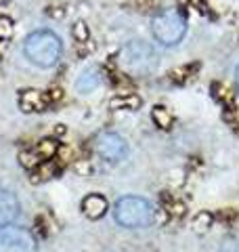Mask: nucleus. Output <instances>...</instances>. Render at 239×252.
I'll list each match as a JSON object with an SVG mask.
<instances>
[{
    "label": "nucleus",
    "mask_w": 239,
    "mask_h": 252,
    "mask_svg": "<svg viewBox=\"0 0 239 252\" xmlns=\"http://www.w3.org/2000/svg\"><path fill=\"white\" fill-rule=\"evenodd\" d=\"M23 53L26 57L38 67H53L57 65L63 55L61 38L51 30H38L31 32L23 42Z\"/></svg>",
    "instance_id": "obj_1"
},
{
    "label": "nucleus",
    "mask_w": 239,
    "mask_h": 252,
    "mask_svg": "<svg viewBox=\"0 0 239 252\" xmlns=\"http://www.w3.org/2000/svg\"><path fill=\"white\" fill-rule=\"evenodd\" d=\"M114 217L118 225L128 227V229H141V227H149L155 220V208L151 202L139 195H124L120 198L114 206Z\"/></svg>",
    "instance_id": "obj_2"
},
{
    "label": "nucleus",
    "mask_w": 239,
    "mask_h": 252,
    "mask_svg": "<svg viewBox=\"0 0 239 252\" xmlns=\"http://www.w3.org/2000/svg\"><path fill=\"white\" fill-rule=\"evenodd\" d=\"M118 61L124 72L132 76H145L155 67V51L145 40H132L120 51Z\"/></svg>",
    "instance_id": "obj_3"
},
{
    "label": "nucleus",
    "mask_w": 239,
    "mask_h": 252,
    "mask_svg": "<svg viewBox=\"0 0 239 252\" xmlns=\"http://www.w3.org/2000/svg\"><path fill=\"white\" fill-rule=\"evenodd\" d=\"M151 34L162 46H177L187 34V21L177 9H166L151 21Z\"/></svg>",
    "instance_id": "obj_4"
},
{
    "label": "nucleus",
    "mask_w": 239,
    "mask_h": 252,
    "mask_svg": "<svg viewBox=\"0 0 239 252\" xmlns=\"http://www.w3.org/2000/svg\"><path fill=\"white\" fill-rule=\"evenodd\" d=\"M36 238L26 227L6 225L0 229V252H36Z\"/></svg>",
    "instance_id": "obj_5"
},
{
    "label": "nucleus",
    "mask_w": 239,
    "mask_h": 252,
    "mask_svg": "<svg viewBox=\"0 0 239 252\" xmlns=\"http://www.w3.org/2000/svg\"><path fill=\"white\" fill-rule=\"evenodd\" d=\"M94 152H97L105 162H120L128 154V143L118 132H103L94 141Z\"/></svg>",
    "instance_id": "obj_6"
},
{
    "label": "nucleus",
    "mask_w": 239,
    "mask_h": 252,
    "mask_svg": "<svg viewBox=\"0 0 239 252\" xmlns=\"http://www.w3.org/2000/svg\"><path fill=\"white\" fill-rule=\"evenodd\" d=\"M19 210H21V204L17 200V195L11 189L0 185V229L15 223V219L19 217Z\"/></svg>",
    "instance_id": "obj_7"
},
{
    "label": "nucleus",
    "mask_w": 239,
    "mask_h": 252,
    "mask_svg": "<svg viewBox=\"0 0 239 252\" xmlns=\"http://www.w3.org/2000/svg\"><path fill=\"white\" fill-rule=\"evenodd\" d=\"M49 99H46L44 91H36V89H28L21 91L19 94V107L23 114H36V112H44L49 107Z\"/></svg>",
    "instance_id": "obj_8"
},
{
    "label": "nucleus",
    "mask_w": 239,
    "mask_h": 252,
    "mask_svg": "<svg viewBox=\"0 0 239 252\" xmlns=\"http://www.w3.org/2000/svg\"><path fill=\"white\" fill-rule=\"evenodd\" d=\"M107 210H109V202L103 198L101 193H90V195H86V198L82 200V212L92 220L105 217Z\"/></svg>",
    "instance_id": "obj_9"
},
{
    "label": "nucleus",
    "mask_w": 239,
    "mask_h": 252,
    "mask_svg": "<svg viewBox=\"0 0 239 252\" xmlns=\"http://www.w3.org/2000/svg\"><path fill=\"white\" fill-rule=\"evenodd\" d=\"M99 86H101V72H99V67L86 69V72L76 80V91L82 93V94H89L92 91H97Z\"/></svg>",
    "instance_id": "obj_10"
},
{
    "label": "nucleus",
    "mask_w": 239,
    "mask_h": 252,
    "mask_svg": "<svg viewBox=\"0 0 239 252\" xmlns=\"http://www.w3.org/2000/svg\"><path fill=\"white\" fill-rule=\"evenodd\" d=\"M109 107L120 112V109H139L141 107V99L137 94H130V93H122V94H116L114 99L109 101Z\"/></svg>",
    "instance_id": "obj_11"
},
{
    "label": "nucleus",
    "mask_w": 239,
    "mask_h": 252,
    "mask_svg": "<svg viewBox=\"0 0 239 252\" xmlns=\"http://www.w3.org/2000/svg\"><path fill=\"white\" fill-rule=\"evenodd\" d=\"M151 118H153V122L159 126V128H170L172 122H174V116L168 107L164 105H155L153 112H151Z\"/></svg>",
    "instance_id": "obj_12"
},
{
    "label": "nucleus",
    "mask_w": 239,
    "mask_h": 252,
    "mask_svg": "<svg viewBox=\"0 0 239 252\" xmlns=\"http://www.w3.org/2000/svg\"><path fill=\"white\" fill-rule=\"evenodd\" d=\"M59 152V145H57V141H53V139H44V141H40L38 147H36V154L38 158L42 162H49L51 158H55Z\"/></svg>",
    "instance_id": "obj_13"
},
{
    "label": "nucleus",
    "mask_w": 239,
    "mask_h": 252,
    "mask_svg": "<svg viewBox=\"0 0 239 252\" xmlns=\"http://www.w3.org/2000/svg\"><path fill=\"white\" fill-rule=\"evenodd\" d=\"M19 164L26 170H34L38 164H42V160L38 158V154L36 152H21L19 154Z\"/></svg>",
    "instance_id": "obj_14"
},
{
    "label": "nucleus",
    "mask_w": 239,
    "mask_h": 252,
    "mask_svg": "<svg viewBox=\"0 0 239 252\" xmlns=\"http://www.w3.org/2000/svg\"><path fill=\"white\" fill-rule=\"evenodd\" d=\"M71 34H74L76 42H80V44H84V42L90 40V30H89V26H86L84 21H78L74 26V30H71Z\"/></svg>",
    "instance_id": "obj_15"
},
{
    "label": "nucleus",
    "mask_w": 239,
    "mask_h": 252,
    "mask_svg": "<svg viewBox=\"0 0 239 252\" xmlns=\"http://www.w3.org/2000/svg\"><path fill=\"white\" fill-rule=\"evenodd\" d=\"M13 21L6 15H0V42H9L13 36Z\"/></svg>",
    "instance_id": "obj_16"
},
{
    "label": "nucleus",
    "mask_w": 239,
    "mask_h": 252,
    "mask_svg": "<svg viewBox=\"0 0 239 252\" xmlns=\"http://www.w3.org/2000/svg\"><path fill=\"white\" fill-rule=\"evenodd\" d=\"M210 225H212V217L208 215V212H199V215L193 217V229L197 233H204Z\"/></svg>",
    "instance_id": "obj_17"
},
{
    "label": "nucleus",
    "mask_w": 239,
    "mask_h": 252,
    "mask_svg": "<svg viewBox=\"0 0 239 252\" xmlns=\"http://www.w3.org/2000/svg\"><path fill=\"white\" fill-rule=\"evenodd\" d=\"M63 97V91L61 89H51L46 91V99H49V103H55V101H59Z\"/></svg>",
    "instance_id": "obj_18"
},
{
    "label": "nucleus",
    "mask_w": 239,
    "mask_h": 252,
    "mask_svg": "<svg viewBox=\"0 0 239 252\" xmlns=\"http://www.w3.org/2000/svg\"><path fill=\"white\" fill-rule=\"evenodd\" d=\"M55 135H65V126H63V124H59L57 128H55Z\"/></svg>",
    "instance_id": "obj_19"
},
{
    "label": "nucleus",
    "mask_w": 239,
    "mask_h": 252,
    "mask_svg": "<svg viewBox=\"0 0 239 252\" xmlns=\"http://www.w3.org/2000/svg\"><path fill=\"white\" fill-rule=\"evenodd\" d=\"M235 82H237V91H239V65H237V72H235Z\"/></svg>",
    "instance_id": "obj_20"
},
{
    "label": "nucleus",
    "mask_w": 239,
    "mask_h": 252,
    "mask_svg": "<svg viewBox=\"0 0 239 252\" xmlns=\"http://www.w3.org/2000/svg\"><path fill=\"white\" fill-rule=\"evenodd\" d=\"M6 2H9V0H0V4H6Z\"/></svg>",
    "instance_id": "obj_21"
}]
</instances>
